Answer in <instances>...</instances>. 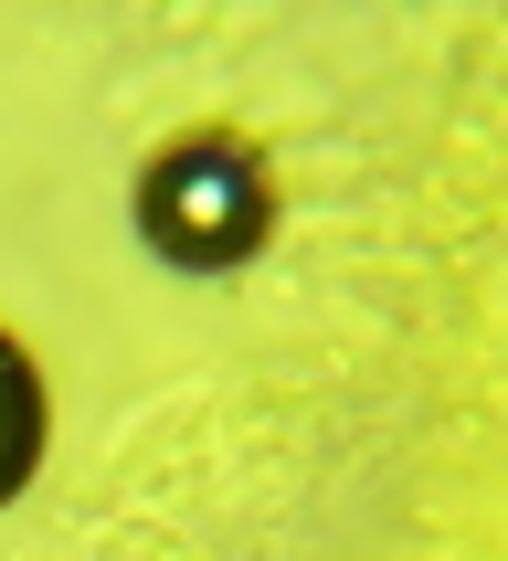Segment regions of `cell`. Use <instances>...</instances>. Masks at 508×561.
<instances>
[{
	"label": "cell",
	"mask_w": 508,
	"mask_h": 561,
	"mask_svg": "<svg viewBox=\"0 0 508 561\" xmlns=\"http://www.w3.org/2000/svg\"><path fill=\"white\" fill-rule=\"evenodd\" d=\"M32 467H43V381H32L22 340H0V499H22Z\"/></svg>",
	"instance_id": "1"
}]
</instances>
